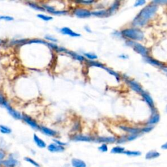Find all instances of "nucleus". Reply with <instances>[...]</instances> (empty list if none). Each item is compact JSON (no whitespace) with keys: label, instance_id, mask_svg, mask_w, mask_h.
<instances>
[{"label":"nucleus","instance_id":"13","mask_svg":"<svg viewBox=\"0 0 167 167\" xmlns=\"http://www.w3.org/2000/svg\"><path fill=\"white\" fill-rule=\"evenodd\" d=\"M40 130L44 134L49 136V137H55V136L58 134V133H57L56 131L52 130L51 129H49L46 127H44V126H40Z\"/></svg>","mask_w":167,"mask_h":167},{"label":"nucleus","instance_id":"45","mask_svg":"<svg viewBox=\"0 0 167 167\" xmlns=\"http://www.w3.org/2000/svg\"><path fill=\"white\" fill-rule=\"evenodd\" d=\"M126 141H127V140H126V138L125 137H122V138H121L120 139H119L118 141H117V143L119 144H123V143L124 142H125Z\"/></svg>","mask_w":167,"mask_h":167},{"label":"nucleus","instance_id":"19","mask_svg":"<svg viewBox=\"0 0 167 167\" xmlns=\"http://www.w3.org/2000/svg\"><path fill=\"white\" fill-rule=\"evenodd\" d=\"M120 128L123 131H126V132L131 133V134L138 135V133L141 132V129H138V128L129 127H125V126H121Z\"/></svg>","mask_w":167,"mask_h":167},{"label":"nucleus","instance_id":"15","mask_svg":"<svg viewBox=\"0 0 167 167\" xmlns=\"http://www.w3.org/2000/svg\"><path fill=\"white\" fill-rule=\"evenodd\" d=\"M97 142L103 143L106 144V143H114L116 142V138L115 137H99L96 140Z\"/></svg>","mask_w":167,"mask_h":167},{"label":"nucleus","instance_id":"33","mask_svg":"<svg viewBox=\"0 0 167 167\" xmlns=\"http://www.w3.org/2000/svg\"><path fill=\"white\" fill-rule=\"evenodd\" d=\"M84 56L86 57L87 58L91 59V60H94V59H97V56L94 54L92 53H85Z\"/></svg>","mask_w":167,"mask_h":167},{"label":"nucleus","instance_id":"34","mask_svg":"<svg viewBox=\"0 0 167 167\" xmlns=\"http://www.w3.org/2000/svg\"><path fill=\"white\" fill-rule=\"evenodd\" d=\"M7 104L8 102L7 101L5 98L1 94H0V105L3 106L5 107Z\"/></svg>","mask_w":167,"mask_h":167},{"label":"nucleus","instance_id":"5","mask_svg":"<svg viewBox=\"0 0 167 167\" xmlns=\"http://www.w3.org/2000/svg\"><path fill=\"white\" fill-rule=\"evenodd\" d=\"M74 15L78 18H88L91 16V12L85 9L78 8L76 9L73 12Z\"/></svg>","mask_w":167,"mask_h":167},{"label":"nucleus","instance_id":"30","mask_svg":"<svg viewBox=\"0 0 167 167\" xmlns=\"http://www.w3.org/2000/svg\"><path fill=\"white\" fill-rule=\"evenodd\" d=\"M104 69H105V70H106V71H107V72H108L109 74H110V75H113L114 76H115V78H116V80H118V82H119V81H120V75H118V73H117L116 72H115V71H114L113 70H112V69H110L106 67H104Z\"/></svg>","mask_w":167,"mask_h":167},{"label":"nucleus","instance_id":"3","mask_svg":"<svg viewBox=\"0 0 167 167\" xmlns=\"http://www.w3.org/2000/svg\"><path fill=\"white\" fill-rule=\"evenodd\" d=\"M127 44L133 47L134 48L135 51L138 52V54L142 55L143 56H147V55L149 54V51L146 47H145L142 45L141 44L138 43V42H135L133 41H127Z\"/></svg>","mask_w":167,"mask_h":167},{"label":"nucleus","instance_id":"39","mask_svg":"<svg viewBox=\"0 0 167 167\" xmlns=\"http://www.w3.org/2000/svg\"><path fill=\"white\" fill-rule=\"evenodd\" d=\"M67 13V12L66 11H54L52 14L56 15H65V14Z\"/></svg>","mask_w":167,"mask_h":167},{"label":"nucleus","instance_id":"14","mask_svg":"<svg viewBox=\"0 0 167 167\" xmlns=\"http://www.w3.org/2000/svg\"><path fill=\"white\" fill-rule=\"evenodd\" d=\"M144 60L147 62V63H149L155 66L160 67H163L164 66L163 64L161 63V62H159V61H157L155 59H153L152 58H151V57H149L148 56L144 57Z\"/></svg>","mask_w":167,"mask_h":167},{"label":"nucleus","instance_id":"22","mask_svg":"<svg viewBox=\"0 0 167 167\" xmlns=\"http://www.w3.org/2000/svg\"><path fill=\"white\" fill-rule=\"evenodd\" d=\"M46 44L48 45L50 47L52 48V49L55 50L56 51H58V52H66V53H67V50L66 48H65L64 47L58 46H57V45L54 44L52 43H46Z\"/></svg>","mask_w":167,"mask_h":167},{"label":"nucleus","instance_id":"20","mask_svg":"<svg viewBox=\"0 0 167 167\" xmlns=\"http://www.w3.org/2000/svg\"><path fill=\"white\" fill-rule=\"evenodd\" d=\"M160 116L159 115V114H157V112H153V115L152 116V118L149 119V121H147V123L149 125H153V124H156L159 121Z\"/></svg>","mask_w":167,"mask_h":167},{"label":"nucleus","instance_id":"50","mask_svg":"<svg viewBox=\"0 0 167 167\" xmlns=\"http://www.w3.org/2000/svg\"><path fill=\"white\" fill-rule=\"evenodd\" d=\"M120 58H127V56H123V55H121V56H120Z\"/></svg>","mask_w":167,"mask_h":167},{"label":"nucleus","instance_id":"38","mask_svg":"<svg viewBox=\"0 0 167 167\" xmlns=\"http://www.w3.org/2000/svg\"><path fill=\"white\" fill-rule=\"evenodd\" d=\"M27 43H42V44H46V42L42 40H39V39H34V40H32L28 41Z\"/></svg>","mask_w":167,"mask_h":167},{"label":"nucleus","instance_id":"49","mask_svg":"<svg viewBox=\"0 0 167 167\" xmlns=\"http://www.w3.org/2000/svg\"><path fill=\"white\" fill-rule=\"evenodd\" d=\"M85 29H86V30L88 31V32H92V31H91V30H90V28H88V26H86V27H85Z\"/></svg>","mask_w":167,"mask_h":167},{"label":"nucleus","instance_id":"48","mask_svg":"<svg viewBox=\"0 0 167 167\" xmlns=\"http://www.w3.org/2000/svg\"><path fill=\"white\" fill-rule=\"evenodd\" d=\"M161 148L163 149H167V144H166V143H165L164 144L161 145Z\"/></svg>","mask_w":167,"mask_h":167},{"label":"nucleus","instance_id":"18","mask_svg":"<svg viewBox=\"0 0 167 167\" xmlns=\"http://www.w3.org/2000/svg\"><path fill=\"white\" fill-rule=\"evenodd\" d=\"M160 153L158 152L155 151V150H152V151H149L145 154V159L147 160H151V159H157L160 156Z\"/></svg>","mask_w":167,"mask_h":167},{"label":"nucleus","instance_id":"44","mask_svg":"<svg viewBox=\"0 0 167 167\" xmlns=\"http://www.w3.org/2000/svg\"><path fill=\"white\" fill-rule=\"evenodd\" d=\"M78 2V3H86V4H91L92 3H94V1H93V0H88V1H76Z\"/></svg>","mask_w":167,"mask_h":167},{"label":"nucleus","instance_id":"11","mask_svg":"<svg viewBox=\"0 0 167 167\" xmlns=\"http://www.w3.org/2000/svg\"><path fill=\"white\" fill-rule=\"evenodd\" d=\"M48 149L49 152L52 153H56V152H62L65 150V147L63 146H60L56 144H51L48 146Z\"/></svg>","mask_w":167,"mask_h":167},{"label":"nucleus","instance_id":"4","mask_svg":"<svg viewBox=\"0 0 167 167\" xmlns=\"http://www.w3.org/2000/svg\"><path fill=\"white\" fill-rule=\"evenodd\" d=\"M18 164L17 159L10 156L7 159H4L1 161V166L5 167H16Z\"/></svg>","mask_w":167,"mask_h":167},{"label":"nucleus","instance_id":"40","mask_svg":"<svg viewBox=\"0 0 167 167\" xmlns=\"http://www.w3.org/2000/svg\"><path fill=\"white\" fill-rule=\"evenodd\" d=\"M154 127H152V126H149V127H145L144 128H143L142 129H141V132L142 133H149L151 131Z\"/></svg>","mask_w":167,"mask_h":167},{"label":"nucleus","instance_id":"23","mask_svg":"<svg viewBox=\"0 0 167 167\" xmlns=\"http://www.w3.org/2000/svg\"><path fill=\"white\" fill-rule=\"evenodd\" d=\"M91 15L102 17V16H108V11H107L106 10H100V11H96L92 12Z\"/></svg>","mask_w":167,"mask_h":167},{"label":"nucleus","instance_id":"6","mask_svg":"<svg viewBox=\"0 0 167 167\" xmlns=\"http://www.w3.org/2000/svg\"><path fill=\"white\" fill-rule=\"evenodd\" d=\"M22 119L25 121V122L28 124L30 127H32L33 129L36 130H40V126L38 125L36 121L33 120L32 118H30V116L26 114H23L22 115Z\"/></svg>","mask_w":167,"mask_h":167},{"label":"nucleus","instance_id":"51","mask_svg":"<svg viewBox=\"0 0 167 167\" xmlns=\"http://www.w3.org/2000/svg\"><path fill=\"white\" fill-rule=\"evenodd\" d=\"M0 167H5V166H1Z\"/></svg>","mask_w":167,"mask_h":167},{"label":"nucleus","instance_id":"36","mask_svg":"<svg viewBox=\"0 0 167 167\" xmlns=\"http://www.w3.org/2000/svg\"><path fill=\"white\" fill-rule=\"evenodd\" d=\"M98 149L101 152H106L108 151V146L106 144H102L101 146L98 147Z\"/></svg>","mask_w":167,"mask_h":167},{"label":"nucleus","instance_id":"2","mask_svg":"<svg viewBox=\"0 0 167 167\" xmlns=\"http://www.w3.org/2000/svg\"><path fill=\"white\" fill-rule=\"evenodd\" d=\"M123 36L135 40H142L144 37V33L137 28H130L123 30L121 32Z\"/></svg>","mask_w":167,"mask_h":167},{"label":"nucleus","instance_id":"28","mask_svg":"<svg viewBox=\"0 0 167 167\" xmlns=\"http://www.w3.org/2000/svg\"><path fill=\"white\" fill-rule=\"evenodd\" d=\"M0 132L3 134H10L12 132V130L5 125H0Z\"/></svg>","mask_w":167,"mask_h":167},{"label":"nucleus","instance_id":"42","mask_svg":"<svg viewBox=\"0 0 167 167\" xmlns=\"http://www.w3.org/2000/svg\"><path fill=\"white\" fill-rule=\"evenodd\" d=\"M145 3V1L144 0H138V1H136V3H135V7H138L140 5H143Z\"/></svg>","mask_w":167,"mask_h":167},{"label":"nucleus","instance_id":"37","mask_svg":"<svg viewBox=\"0 0 167 167\" xmlns=\"http://www.w3.org/2000/svg\"><path fill=\"white\" fill-rule=\"evenodd\" d=\"M13 20H14V18L10 16H0V20L12 21Z\"/></svg>","mask_w":167,"mask_h":167},{"label":"nucleus","instance_id":"47","mask_svg":"<svg viewBox=\"0 0 167 167\" xmlns=\"http://www.w3.org/2000/svg\"><path fill=\"white\" fill-rule=\"evenodd\" d=\"M45 39L48 40H51L52 42H57V39H55V38L51 37V36H46L45 37Z\"/></svg>","mask_w":167,"mask_h":167},{"label":"nucleus","instance_id":"32","mask_svg":"<svg viewBox=\"0 0 167 167\" xmlns=\"http://www.w3.org/2000/svg\"><path fill=\"white\" fill-rule=\"evenodd\" d=\"M37 17L40 18V19H42V20H43L44 21H49V20H52V19H53V18H52V16L42 15V14H39V15H37Z\"/></svg>","mask_w":167,"mask_h":167},{"label":"nucleus","instance_id":"29","mask_svg":"<svg viewBox=\"0 0 167 167\" xmlns=\"http://www.w3.org/2000/svg\"><path fill=\"white\" fill-rule=\"evenodd\" d=\"M24 161H27L28 163L32 164V165H33L35 167H40V164L39 163H37L36 161H34V160H33V159L30 158V157H25L24 158Z\"/></svg>","mask_w":167,"mask_h":167},{"label":"nucleus","instance_id":"43","mask_svg":"<svg viewBox=\"0 0 167 167\" xmlns=\"http://www.w3.org/2000/svg\"><path fill=\"white\" fill-rule=\"evenodd\" d=\"M6 157V154L5 152L3 151H0V161H3L4 159H5Z\"/></svg>","mask_w":167,"mask_h":167},{"label":"nucleus","instance_id":"46","mask_svg":"<svg viewBox=\"0 0 167 167\" xmlns=\"http://www.w3.org/2000/svg\"><path fill=\"white\" fill-rule=\"evenodd\" d=\"M166 3V1H154L152 2V3L154 4L155 3L156 5H158L160 3V4H164V3Z\"/></svg>","mask_w":167,"mask_h":167},{"label":"nucleus","instance_id":"7","mask_svg":"<svg viewBox=\"0 0 167 167\" xmlns=\"http://www.w3.org/2000/svg\"><path fill=\"white\" fill-rule=\"evenodd\" d=\"M125 80L128 84L130 86V87L132 88L134 91L141 94V93L143 92V90L142 87L140 86V85L139 84L137 83V82H135V80H130V79H129V78H126Z\"/></svg>","mask_w":167,"mask_h":167},{"label":"nucleus","instance_id":"25","mask_svg":"<svg viewBox=\"0 0 167 167\" xmlns=\"http://www.w3.org/2000/svg\"><path fill=\"white\" fill-rule=\"evenodd\" d=\"M123 154H125L128 156H133V157H137L141 156L142 153L139 151H129V150H127L126 151L125 150L123 152Z\"/></svg>","mask_w":167,"mask_h":167},{"label":"nucleus","instance_id":"1","mask_svg":"<svg viewBox=\"0 0 167 167\" xmlns=\"http://www.w3.org/2000/svg\"><path fill=\"white\" fill-rule=\"evenodd\" d=\"M158 9V5L156 4H149L145 6L142 11L138 14L134 20L133 22V24L135 26H143L146 24L148 20L151 18Z\"/></svg>","mask_w":167,"mask_h":167},{"label":"nucleus","instance_id":"12","mask_svg":"<svg viewBox=\"0 0 167 167\" xmlns=\"http://www.w3.org/2000/svg\"><path fill=\"white\" fill-rule=\"evenodd\" d=\"M73 140L74 141H80V142H91L93 140V138L89 136L78 135H75L73 137Z\"/></svg>","mask_w":167,"mask_h":167},{"label":"nucleus","instance_id":"17","mask_svg":"<svg viewBox=\"0 0 167 167\" xmlns=\"http://www.w3.org/2000/svg\"><path fill=\"white\" fill-rule=\"evenodd\" d=\"M33 140H34L35 143L36 144L37 146L40 147V148H44V147H46V143L44 142V140L40 139L36 134L33 135Z\"/></svg>","mask_w":167,"mask_h":167},{"label":"nucleus","instance_id":"24","mask_svg":"<svg viewBox=\"0 0 167 167\" xmlns=\"http://www.w3.org/2000/svg\"><path fill=\"white\" fill-rule=\"evenodd\" d=\"M125 149L121 146H116L111 149V153L114 154H123Z\"/></svg>","mask_w":167,"mask_h":167},{"label":"nucleus","instance_id":"21","mask_svg":"<svg viewBox=\"0 0 167 167\" xmlns=\"http://www.w3.org/2000/svg\"><path fill=\"white\" fill-rule=\"evenodd\" d=\"M120 2L119 1H116L115 2H114V3L112 5V6L110 7L109 8L108 10L107 11H108V15L114 13V12L118 10V8H119V7H120Z\"/></svg>","mask_w":167,"mask_h":167},{"label":"nucleus","instance_id":"16","mask_svg":"<svg viewBox=\"0 0 167 167\" xmlns=\"http://www.w3.org/2000/svg\"><path fill=\"white\" fill-rule=\"evenodd\" d=\"M71 164L73 167H86L87 166L86 163L82 160L76 158L71 160Z\"/></svg>","mask_w":167,"mask_h":167},{"label":"nucleus","instance_id":"41","mask_svg":"<svg viewBox=\"0 0 167 167\" xmlns=\"http://www.w3.org/2000/svg\"><path fill=\"white\" fill-rule=\"evenodd\" d=\"M53 141L55 142L54 144H56L58 145H60V146H63L64 147V146H65V145H67V143L62 142L61 141H59V140H56V139H54Z\"/></svg>","mask_w":167,"mask_h":167},{"label":"nucleus","instance_id":"26","mask_svg":"<svg viewBox=\"0 0 167 167\" xmlns=\"http://www.w3.org/2000/svg\"><path fill=\"white\" fill-rule=\"evenodd\" d=\"M28 5L31 7L33 8L35 10L38 11H44L45 10L43 9L42 6H39V5L36 4L35 3H33V2H28Z\"/></svg>","mask_w":167,"mask_h":167},{"label":"nucleus","instance_id":"8","mask_svg":"<svg viewBox=\"0 0 167 167\" xmlns=\"http://www.w3.org/2000/svg\"><path fill=\"white\" fill-rule=\"evenodd\" d=\"M141 95L143 97V98L145 100V101L147 102V104L150 106V108H152L153 112H156V110H155V105H154V101H153L152 98L151 97V96L144 91H143L141 93Z\"/></svg>","mask_w":167,"mask_h":167},{"label":"nucleus","instance_id":"35","mask_svg":"<svg viewBox=\"0 0 167 167\" xmlns=\"http://www.w3.org/2000/svg\"><path fill=\"white\" fill-rule=\"evenodd\" d=\"M138 137V135L131 134L129 136H128L127 137H126V140H127V141H133V140H135L136 138H137Z\"/></svg>","mask_w":167,"mask_h":167},{"label":"nucleus","instance_id":"27","mask_svg":"<svg viewBox=\"0 0 167 167\" xmlns=\"http://www.w3.org/2000/svg\"><path fill=\"white\" fill-rule=\"evenodd\" d=\"M67 53L69 54H70L71 56L73 57V58H74L76 59H77V60H78V61H84L85 59V58H84L83 56H80V55H78V54H76V53H75V52H71V51H67Z\"/></svg>","mask_w":167,"mask_h":167},{"label":"nucleus","instance_id":"31","mask_svg":"<svg viewBox=\"0 0 167 167\" xmlns=\"http://www.w3.org/2000/svg\"><path fill=\"white\" fill-rule=\"evenodd\" d=\"M88 64H89L90 66H94V67H98L100 68H104V66L102 65V63H99V62L97 61H88Z\"/></svg>","mask_w":167,"mask_h":167},{"label":"nucleus","instance_id":"10","mask_svg":"<svg viewBox=\"0 0 167 167\" xmlns=\"http://www.w3.org/2000/svg\"><path fill=\"white\" fill-rule=\"evenodd\" d=\"M59 31H60V32L61 33H63V34L67 35H69V36H71V37H80V36H81V35L79 34V33H75V32H73L72 30H71L69 28H67V27L62 28H61L60 30H59Z\"/></svg>","mask_w":167,"mask_h":167},{"label":"nucleus","instance_id":"52","mask_svg":"<svg viewBox=\"0 0 167 167\" xmlns=\"http://www.w3.org/2000/svg\"><path fill=\"white\" fill-rule=\"evenodd\" d=\"M0 42H1V40H0Z\"/></svg>","mask_w":167,"mask_h":167},{"label":"nucleus","instance_id":"9","mask_svg":"<svg viewBox=\"0 0 167 167\" xmlns=\"http://www.w3.org/2000/svg\"><path fill=\"white\" fill-rule=\"evenodd\" d=\"M5 107L6 109L7 110L8 112L10 114V115H11V116H13L14 118L16 119V120H21V119H22V115H21V114L12 108L9 103Z\"/></svg>","mask_w":167,"mask_h":167}]
</instances>
